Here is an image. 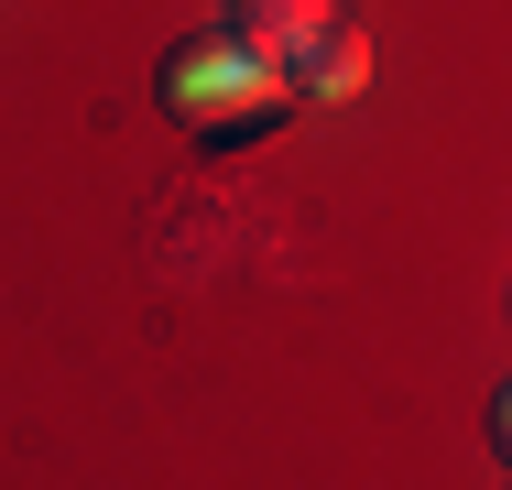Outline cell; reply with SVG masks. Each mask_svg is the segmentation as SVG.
<instances>
[{
  "label": "cell",
  "instance_id": "cell-1",
  "mask_svg": "<svg viewBox=\"0 0 512 490\" xmlns=\"http://www.w3.org/2000/svg\"><path fill=\"white\" fill-rule=\"evenodd\" d=\"M164 109L197 131L207 153H229V142H251V131H284L306 98L284 88V66H262V55H240L229 33H197V44H175L164 55Z\"/></svg>",
  "mask_w": 512,
  "mask_h": 490
},
{
  "label": "cell",
  "instance_id": "cell-3",
  "mask_svg": "<svg viewBox=\"0 0 512 490\" xmlns=\"http://www.w3.org/2000/svg\"><path fill=\"white\" fill-rule=\"evenodd\" d=\"M316 22H338V0H229V44L262 55V66H284Z\"/></svg>",
  "mask_w": 512,
  "mask_h": 490
},
{
  "label": "cell",
  "instance_id": "cell-4",
  "mask_svg": "<svg viewBox=\"0 0 512 490\" xmlns=\"http://www.w3.org/2000/svg\"><path fill=\"white\" fill-rule=\"evenodd\" d=\"M491 447H502V469H512V382L491 392Z\"/></svg>",
  "mask_w": 512,
  "mask_h": 490
},
{
  "label": "cell",
  "instance_id": "cell-2",
  "mask_svg": "<svg viewBox=\"0 0 512 490\" xmlns=\"http://www.w3.org/2000/svg\"><path fill=\"white\" fill-rule=\"evenodd\" d=\"M284 88L295 98H360L371 88V33L360 22H316L306 44L284 55Z\"/></svg>",
  "mask_w": 512,
  "mask_h": 490
}]
</instances>
